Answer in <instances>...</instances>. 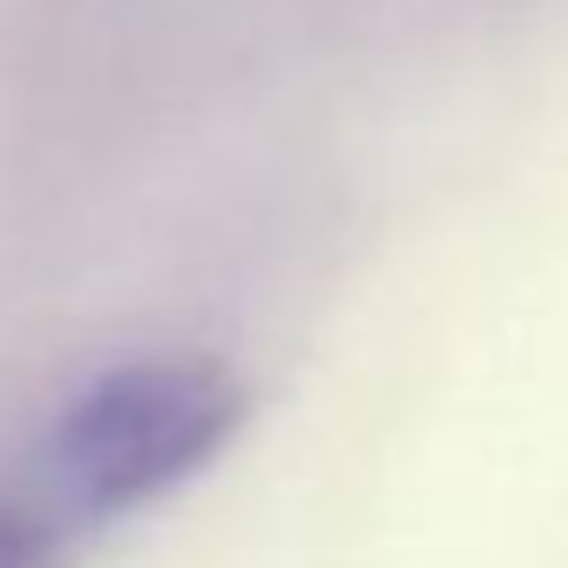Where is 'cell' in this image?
Here are the masks:
<instances>
[{
  "instance_id": "cell-1",
  "label": "cell",
  "mask_w": 568,
  "mask_h": 568,
  "mask_svg": "<svg viewBox=\"0 0 568 568\" xmlns=\"http://www.w3.org/2000/svg\"><path fill=\"white\" fill-rule=\"evenodd\" d=\"M245 425V382L209 353H144L58 410L51 483L72 518H123L181 489Z\"/></svg>"
},
{
  "instance_id": "cell-2",
  "label": "cell",
  "mask_w": 568,
  "mask_h": 568,
  "mask_svg": "<svg viewBox=\"0 0 568 568\" xmlns=\"http://www.w3.org/2000/svg\"><path fill=\"white\" fill-rule=\"evenodd\" d=\"M0 568H58V518L0 504Z\"/></svg>"
}]
</instances>
